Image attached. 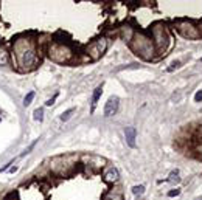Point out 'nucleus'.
<instances>
[{"label":"nucleus","instance_id":"nucleus-1","mask_svg":"<svg viewBox=\"0 0 202 200\" xmlns=\"http://www.w3.org/2000/svg\"><path fill=\"white\" fill-rule=\"evenodd\" d=\"M131 47L134 48V51H135L137 54H140V56L145 58V59H151L153 51H154V47H153L151 39L143 38V36H135V39L132 40Z\"/></svg>","mask_w":202,"mask_h":200},{"label":"nucleus","instance_id":"nucleus-2","mask_svg":"<svg viewBox=\"0 0 202 200\" xmlns=\"http://www.w3.org/2000/svg\"><path fill=\"white\" fill-rule=\"evenodd\" d=\"M106 48H107V40L106 39H98V40H95L93 43H90V45L87 47V54H89V58H90V59L96 61L98 58H101V56H103V53L106 51Z\"/></svg>","mask_w":202,"mask_h":200},{"label":"nucleus","instance_id":"nucleus-3","mask_svg":"<svg viewBox=\"0 0 202 200\" xmlns=\"http://www.w3.org/2000/svg\"><path fill=\"white\" fill-rule=\"evenodd\" d=\"M177 30L187 39H198V38H201V31L193 23H190V22H177Z\"/></svg>","mask_w":202,"mask_h":200},{"label":"nucleus","instance_id":"nucleus-4","mask_svg":"<svg viewBox=\"0 0 202 200\" xmlns=\"http://www.w3.org/2000/svg\"><path fill=\"white\" fill-rule=\"evenodd\" d=\"M153 39L156 42V47H157V50L162 51L163 48H165V43H166V34H165V31H163V28H162L160 25H157L154 30H153Z\"/></svg>","mask_w":202,"mask_h":200},{"label":"nucleus","instance_id":"nucleus-5","mask_svg":"<svg viewBox=\"0 0 202 200\" xmlns=\"http://www.w3.org/2000/svg\"><path fill=\"white\" fill-rule=\"evenodd\" d=\"M118 104H120V99H118V96H111L109 99H107V102H106V106H104V117H112V115H115L117 113V110H118Z\"/></svg>","mask_w":202,"mask_h":200},{"label":"nucleus","instance_id":"nucleus-6","mask_svg":"<svg viewBox=\"0 0 202 200\" xmlns=\"http://www.w3.org/2000/svg\"><path fill=\"white\" fill-rule=\"evenodd\" d=\"M118 177H120L118 171H117L115 168H111V169L104 174V182H106V183H115V182H118Z\"/></svg>","mask_w":202,"mask_h":200},{"label":"nucleus","instance_id":"nucleus-7","mask_svg":"<svg viewBox=\"0 0 202 200\" xmlns=\"http://www.w3.org/2000/svg\"><path fill=\"white\" fill-rule=\"evenodd\" d=\"M124 137H126V141L131 148H135V129L134 127H126L124 129Z\"/></svg>","mask_w":202,"mask_h":200},{"label":"nucleus","instance_id":"nucleus-8","mask_svg":"<svg viewBox=\"0 0 202 200\" xmlns=\"http://www.w3.org/2000/svg\"><path fill=\"white\" fill-rule=\"evenodd\" d=\"M101 93H103V85H98V87L95 88V92H93V96H92V112L95 110V107H96V104H98V99H100Z\"/></svg>","mask_w":202,"mask_h":200},{"label":"nucleus","instance_id":"nucleus-9","mask_svg":"<svg viewBox=\"0 0 202 200\" xmlns=\"http://www.w3.org/2000/svg\"><path fill=\"white\" fill-rule=\"evenodd\" d=\"M75 110H76V109H69V110H65V112L61 115V121H69L72 118V115L75 113Z\"/></svg>","mask_w":202,"mask_h":200},{"label":"nucleus","instance_id":"nucleus-10","mask_svg":"<svg viewBox=\"0 0 202 200\" xmlns=\"http://www.w3.org/2000/svg\"><path fill=\"white\" fill-rule=\"evenodd\" d=\"M8 64V53L2 48L0 50V65H6Z\"/></svg>","mask_w":202,"mask_h":200},{"label":"nucleus","instance_id":"nucleus-11","mask_svg":"<svg viewBox=\"0 0 202 200\" xmlns=\"http://www.w3.org/2000/svg\"><path fill=\"white\" fill-rule=\"evenodd\" d=\"M143 192H145V186H143V185H137V186L132 188V194H134V196H140V194H143Z\"/></svg>","mask_w":202,"mask_h":200},{"label":"nucleus","instance_id":"nucleus-12","mask_svg":"<svg viewBox=\"0 0 202 200\" xmlns=\"http://www.w3.org/2000/svg\"><path fill=\"white\" fill-rule=\"evenodd\" d=\"M33 98H34V92H30L25 98H23V106L27 107V106H30L31 104V101H33Z\"/></svg>","mask_w":202,"mask_h":200},{"label":"nucleus","instance_id":"nucleus-13","mask_svg":"<svg viewBox=\"0 0 202 200\" xmlns=\"http://www.w3.org/2000/svg\"><path fill=\"white\" fill-rule=\"evenodd\" d=\"M34 120L36 121L44 120V110H42V109H36V110H34Z\"/></svg>","mask_w":202,"mask_h":200},{"label":"nucleus","instance_id":"nucleus-14","mask_svg":"<svg viewBox=\"0 0 202 200\" xmlns=\"http://www.w3.org/2000/svg\"><path fill=\"white\" fill-rule=\"evenodd\" d=\"M177 174H179V171L176 169V171H173L171 172V175H169V178H168V182H179L180 178L177 177Z\"/></svg>","mask_w":202,"mask_h":200},{"label":"nucleus","instance_id":"nucleus-15","mask_svg":"<svg viewBox=\"0 0 202 200\" xmlns=\"http://www.w3.org/2000/svg\"><path fill=\"white\" fill-rule=\"evenodd\" d=\"M179 194H180V189L176 188V189H173V191L168 192V197H176V196H179Z\"/></svg>","mask_w":202,"mask_h":200},{"label":"nucleus","instance_id":"nucleus-16","mask_svg":"<svg viewBox=\"0 0 202 200\" xmlns=\"http://www.w3.org/2000/svg\"><path fill=\"white\" fill-rule=\"evenodd\" d=\"M194 101H196V102L202 101V90H198V92H196V95H194Z\"/></svg>","mask_w":202,"mask_h":200},{"label":"nucleus","instance_id":"nucleus-17","mask_svg":"<svg viewBox=\"0 0 202 200\" xmlns=\"http://www.w3.org/2000/svg\"><path fill=\"white\" fill-rule=\"evenodd\" d=\"M56 96H58V95H56ZM56 96H54V98H51V99H48V101L45 102V106H48V107H50V106H51V104L54 102V99H56Z\"/></svg>","mask_w":202,"mask_h":200},{"label":"nucleus","instance_id":"nucleus-18","mask_svg":"<svg viewBox=\"0 0 202 200\" xmlns=\"http://www.w3.org/2000/svg\"><path fill=\"white\" fill-rule=\"evenodd\" d=\"M9 164H13V163H8V164H5V166H3V168L0 169V172H3V171H6V169L9 168Z\"/></svg>","mask_w":202,"mask_h":200},{"label":"nucleus","instance_id":"nucleus-19","mask_svg":"<svg viewBox=\"0 0 202 200\" xmlns=\"http://www.w3.org/2000/svg\"><path fill=\"white\" fill-rule=\"evenodd\" d=\"M0 121H2V117H0Z\"/></svg>","mask_w":202,"mask_h":200},{"label":"nucleus","instance_id":"nucleus-20","mask_svg":"<svg viewBox=\"0 0 202 200\" xmlns=\"http://www.w3.org/2000/svg\"><path fill=\"white\" fill-rule=\"evenodd\" d=\"M201 61H202V59H201Z\"/></svg>","mask_w":202,"mask_h":200}]
</instances>
